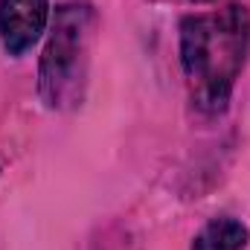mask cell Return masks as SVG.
<instances>
[{"mask_svg": "<svg viewBox=\"0 0 250 250\" xmlns=\"http://www.w3.org/2000/svg\"><path fill=\"white\" fill-rule=\"evenodd\" d=\"M192 3H212V0H192Z\"/></svg>", "mask_w": 250, "mask_h": 250, "instance_id": "cell-5", "label": "cell"}, {"mask_svg": "<svg viewBox=\"0 0 250 250\" xmlns=\"http://www.w3.org/2000/svg\"><path fill=\"white\" fill-rule=\"evenodd\" d=\"M248 47L250 15L239 3L184 18L181 67L187 76L189 96L204 114H221L227 108L248 59Z\"/></svg>", "mask_w": 250, "mask_h": 250, "instance_id": "cell-1", "label": "cell"}, {"mask_svg": "<svg viewBox=\"0 0 250 250\" xmlns=\"http://www.w3.org/2000/svg\"><path fill=\"white\" fill-rule=\"evenodd\" d=\"M250 230L239 218H212L192 242V250H245Z\"/></svg>", "mask_w": 250, "mask_h": 250, "instance_id": "cell-4", "label": "cell"}, {"mask_svg": "<svg viewBox=\"0 0 250 250\" xmlns=\"http://www.w3.org/2000/svg\"><path fill=\"white\" fill-rule=\"evenodd\" d=\"M96 35V9L84 0H70L56 9L47 47L38 64V93L47 108H70L84 96L90 50Z\"/></svg>", "mask_w": 250, "mask_h": 250, "instance_id": "cell-2", "label": "cell"}, {"mask_svg": "<svg viewBox=\"0 0 250 250\" xmlns=\"http://www.w3.org/2000/svg\"><path fill=\"white\" fill-rule=\"evenodd\" d=\"M50 23V0H0V41L9 56L32 50Z\"/></svg>", "mask_w": 250, "mask_h": 250, "instance_id": "cell-3", "label": "cell"}]
</instances>
